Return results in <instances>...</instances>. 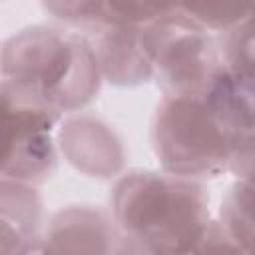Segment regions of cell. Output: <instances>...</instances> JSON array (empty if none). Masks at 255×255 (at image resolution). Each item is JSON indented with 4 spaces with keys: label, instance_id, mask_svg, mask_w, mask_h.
I'll return each mask as SVG.
<instances>
[{
    "label": "cell",
    "instance_id": "11",
    "mask_svg": "<svg viewBox=\"0 0 255 255\" xmlns=\"http://www.w3.org/2000/svg\"><path fill=\"white\" fill-rule=\"evenodd\" d=\"M179 12L209 32H225L253 16V0H177Z\"/></svg>",
    "mask_w": 255,
    "mask_h": 255
},
{
    "label": "cell",
    "instance_id": "5",
    "mask_svg": "<svg viewBox=\"0 0 255 255\" xmlns=\"http://www.w3.org/2000/svg\"><path fill=\"white\" fill-rule=\"evenodd\" d=\"M60 116L22 100L0 76V177L46 183L58 167Z\"/></svg>",
    "mask_w": 255,
    "mask_h": 255
},
{
    "label": "cell",
    "instance_id": "9",
    "mask_svg": "<svg viewBox=\"0 0 255 255\" xmlns=\"http://www.w3.org/2000/svg\"><path fill=\"white\" fill-rule=\"evenodd\" d=\"M42 197L36 185L0 177V253L40 251Z\"/></svg>",
    "mask_w": 255,
    "mask_h": 255
},
{
    "label": "cell",
    "instance_id": "10",
    "mask_svg": "<svg viewBox=\"0 0 255 255\" xmlns=\"http://www.w3.org/2000/svg\"><path fill=\"white\" fill-rule=\"evenodd\" d=\"M221 227L239 247V251L251 253L253 249V185L251 179H239L227 189L219 219Z\"/></svg>",
    "mask_w": 255,
    "mask_h": 255
},
{
    "label": "cell",
    "instance_id": "3",
    "mask_svg": "<svg viewBox=\"0 0 255 255\" xmlns=\"http://www.w3.org/2000/svg\"><path fill=\"white\" fill-rule=\"evenodd\" d=\"M151 147L161 171L197 181L231 171L237 155L205 94L163 96L151 120Z\"/></svg>",
    "mask_w": 255,
    "mask_h": 255
},
{
    "label": "cell",
    "instance_id": "14",
    "mask_svg": "<svg viewBox=\"0 0 255 255\" xmlns=\"http://www.w3.org/2000/svg\"><path fill=\"white\" fill-rule=\"evenodd\" d=\"M44 10L54 18L94 28L100 22V4L102 0H40Z\"/></svg>",
    "mask_w": 255,
    "mask_h": 255
},
{
    "label": "cell",
    "instance_id": "1",
    "mask_svg": "<svg viewBox=\"0 0 255 255\" xmlns=\"http://www.w3.org/2000/svg\"><path fill=\"white\" fill-rule=\"evenodd\" d=\"M110 213L124 237V251H197L207 229L209 193L201 181L165 171L131 169L110 193Z\"/></svg>",
    "mask_w": 255,
    "mask_h": 255
},
{
    "label": "cell",
    "instance_id": "4",
    "mask_svg": "<svg viewBox=\"0 0 255 255\" xmlns=\"http://www.w3.org/2000/svg\"><path fill=\"white\" fill-rule=\"evenodd\" d=\"M139 30L163 96H199L223 68L219 44L209 30L179 10Z\"/></svg>",
    "mask_w": 255,
    "mask_h": 255
},
{
    "label": "cell",
    "instance_id": "2",
    "mask_svg": "<svg viewBox=\"0 0 255 255\" xmlns=\"http://www.w3.org/2000/svg\"><path fill=\"white\" fill-rule=\"evenodd\" d=\"M0 76L22 100L60 118L92 104L104 82L86 36L42 24L2 42Z\"/></svg>",
    "mask_w": 255,
    "mask_h": 255
},
{
    "label": "cell",
    "instance_id": "12",
    "mask_svg": "<svg viewBox=\"0 0 255 255\" xmlns=\"http://www.w3.org/2000/svg\"><path fill=\"white\" fill-rule=\"evenodd\" d=\"M179 10L177 0H102L100 24L143 26ZM96 28V26H94Z\"/></svg>",
    "mask_w": 255,
    "mask_h": 255
},
{
    "label": "cell",
    "instance_id": "7",
    "mask_svg": "<svg viewBox=\"0 0 255 255\" xmlns=\"http://www.w3.org/2000/svg\"><path fill=\"white\" fill-rule=\"evenodd\" d=\"M40 251L52 253H112L124 251V237L100 205H68L56 211L42 231Z\"/></svg>",
    "mask_w": 255,
    "mask_h": 255
},
{
    "label": "cell",
    "instance_id": "13",
    "mask_svg": "<svg viewBox=\"0 0 255 255\" xmlns=\"http://www.w3.org/2000/svg\"><path fill=\"white\" fill-rule=\"evenodd\" d=\"M223 66L239 80L253 84V26L251 18L225 30L219 46Z\"/></svg>",
    "mask_w": 255,
    "mask_h": 255
},
{
    "label": "cell",
    "instance_id": "8",
    "mask_svg": "<svg viewBox=\"0 0 255 255\" xmlns=\"http://www.w3.org/2000/svg\"><path fill=\"white\" fill-rule=\"evenodd\" d=\"M141 26L100 24L92 42L102 80L118 88H133L153 80L149 54L141 40Z\"/></svg>",
    "mask_w": 255,
    "mask_h": 255
},
{
    "label": "cell",
    "instance_id": "6",
    "mask_svg": "<svg viewBox=\"0 0 255 255\" xmlns=\"http://www.w3.org/2000/svg\"><path fill=\"white\" fill-rule=\"evenodd\" d=\"M58 147L64 159L88 177L110 179L126 165V147L116 128L90 112H74L60 122Z\"/></svg>",
    "mask_w": 255,
    "mask_h": 255
}]
</instances>
